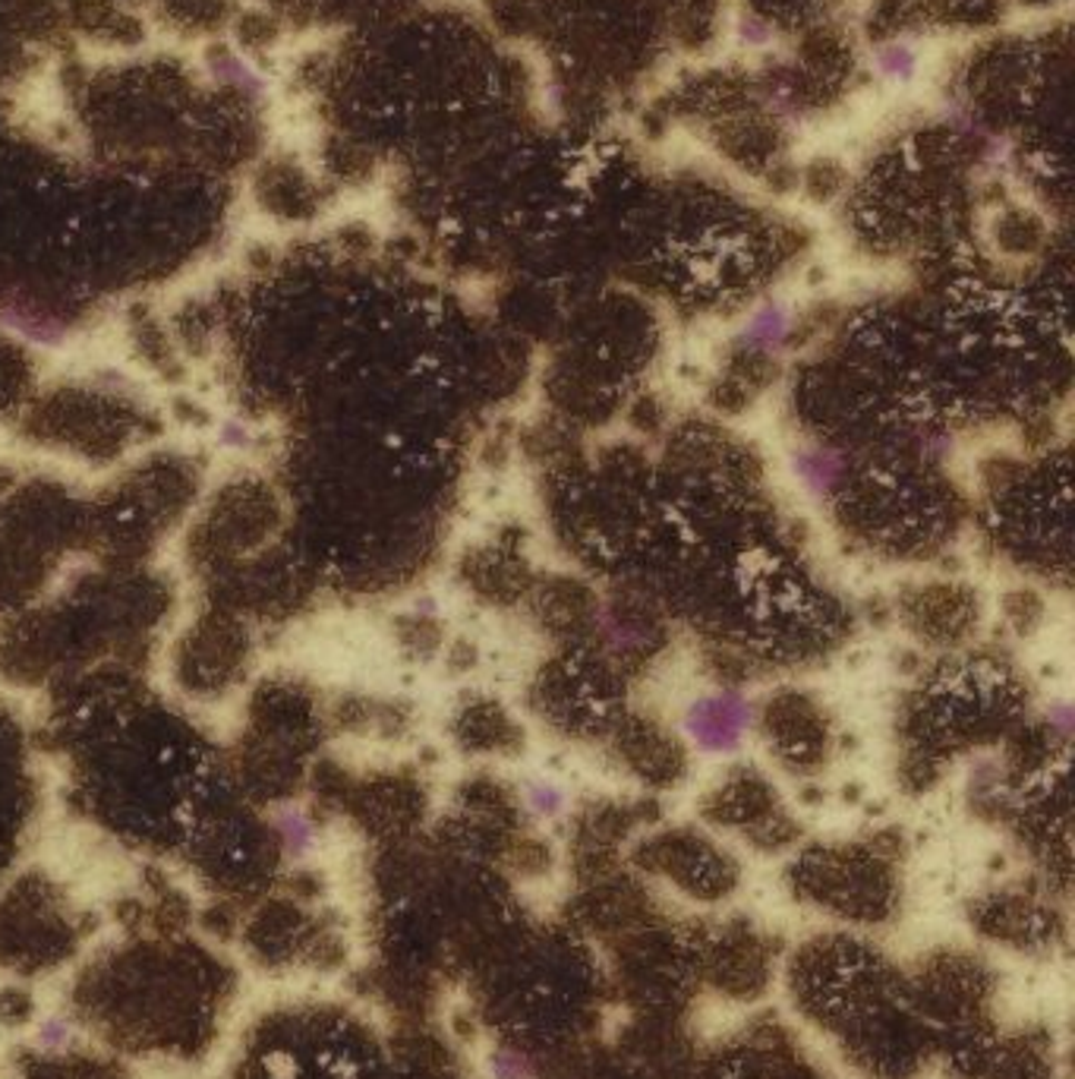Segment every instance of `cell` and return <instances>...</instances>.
<instances>
[{
  "label": "cell",
  "instance_id": "6da1fadb",
  "mask_svg": "<svg viewBox=\"0 0 1075 1079\" xmlns=\"http://www.w3.org/2000/svg\"><path fill=\"white\" fill-rule=\"evenodd\" d=\"M751 723V708L747 701L739 694H713V698H701L694 708L687 710V732L691 739L710 748V751H723L739 745L742 732Z\"/></svg>",
  "mask_w": 1075,
  "mask_h": 1079
},
{
  "label": "cell",
  "instance_id": "7a4b0ae2",
  "mask_svg": "<svg viewBox=\"0 0 1075 1079\" xmlns=\"http://www.w3.org/2000/svg\"><path fill=\"white\" fill-rule=\"evenodd\" d=\"M789 336V313L782 307H763L744 325L742 341L751 351H776Z\"/></svg>",
  "mask_w": 1075,
  "mask_h": 1079
},
{
  "label": "cell",
  "instance_id": "3957f363",
  "mask_svg": "<svg viewBox=\"0 0 1075 1079\" xmlns=\"http://www.w3.org/2000/svg\"><path fill=\"white\" fill-rule=\"evenodd\" d=\"M871 67L880 79L902 86V82H909L911 76L918 74V51L911 48L909 41H890V45L873 48Z\"/></svg>",
  "mask_w": 1075,
  "mask_h": 1079
},
{
  "label": "cell",
  "instance_id": "277c9868",
  "mask_svg": "<svg viewBox=\"0 0 1075 1079\" xmlns=\"http://www.w3.org/2000/svg\"><path fill=\"white\" fill-rule=\"evenodd\" d=\"M795 474L801 477V484L808 486V489H814V493H827V489H833V486L839 484V477H842V465H839V458H835L833 451H827V448H814V451L798 455Z\"/></svg>",
  "mask_w": 1075,
  "mask_h": 1079
},
{
  "label": "cell",
  "instance_id": "5b68a950",
  "mask_svg": "<svg viewBox=\"0 0 1075 1079\" xmlns=\"http://www.w3.org/2000/svg\"><path fill=\"white\" fill-rule=\"evenodd\" d=\"M278 834L284 839V849L291 856H303L313 849V824L303 818L300 811H281L278 815Z\"/></svg>",
  "mask_w": 1075,
  "mask_h": 1079
},
{
  "label": "cell",
  "instance_id": "8992f818",
  "mask_svg": "<svg viewBox=\"0 0 1075 1079\" xmlns=\"http://www.w3.org/2000/svg\"><path fill=\"white\" fill-rule=\"evenodd\" d=\"M212 70L215 74H222L231 86H237V89H246V93H260L262 89V79L256 76V70L246 64V60H241V57H234V55H224V57H218V60H212Z\"/></svg>",
  "mask_w": 1075,
  "mask_h": 1079
},
{
  "label": "cell",
  "instance_id": "52a82bcc",
  "mask_svg": "<svg viewBox=\"0 0 1075 1079\" xmlns=\"http://www.w3.org/2000/svg\"><path fill=\"white\" fill-rule=\"evenodd\" d=\"M70 1042H74V1025L67 1023L63 1017H48L45 1023L38 1025V1044L45 1051L57 1054V1051H63Z\"/></svg>",
  "mask_w": 1075,
  "mask_h": 1079
},
{
  "label": "cell",
  "instance_id": "ba28073f",
  "mask_svg": "<svg viewBox=\"0 0 1075 1079\" xmlns=\"http://www.w3.org/2000/svg\"><path fill=\"white\" fill-rule=\"evenodd\" d=\"M527 801H530V808H534L537 815H543V818H553V815H558V811H561V805H565V796H561V789H556L553 782H534V786L527 789Z\"/></svg>",
  "mask_w": 1075,
  "mask_h": 1079
},
{
  "label": "cell",
  "instance_id": "9c48e42d",
  "mask_svg": "<svg viewBox=\"0 0 1075 1079\" xmlns=\"http://www.w3.org/2000/svg\"><path fill=\"white\" fill-rule=\"evenodd\" d=\"M489 1077L492 1079H530V1067L524 1058L511 1051H492L489 1054Z\"/></svg>",
  "mask_w": 1075,
  "mask_h": 1079
},
{
  "label": "cell",
  "instance_id": "30bf717a",
  "mask_svg": "<svg viewBox=\"0 0 1075 1079\" xmlns=\"http://www.w3.org/2000/svg\"><path fill=\"white\" fill-rule=\"evenodd\" d=\"M739 41L747 45V48H763V45H770V41H773V29H770L763 19L744 17L742 22H739Z\"/></svg>",
  "mask_w": 1075,
  "mask_h": 1079
},
{
  "label": "cell",
  "instance_id": "8fae6325",
  "mask_svg": "<svg viewBox=\"0 0 1075 1079\" xmlns=\"http://www.w3.org/2000/svg\"><path fill=\"white\" fill-rule=\"evenodd\" d=\"M265 1067H268V1073L275 1079H294V1073H297V1067H294V1061L287 1054H272L265 1061Z\"/></svg>",
  "mask_w": 1075,
  "mask_h": 1079
}]
</instances>
